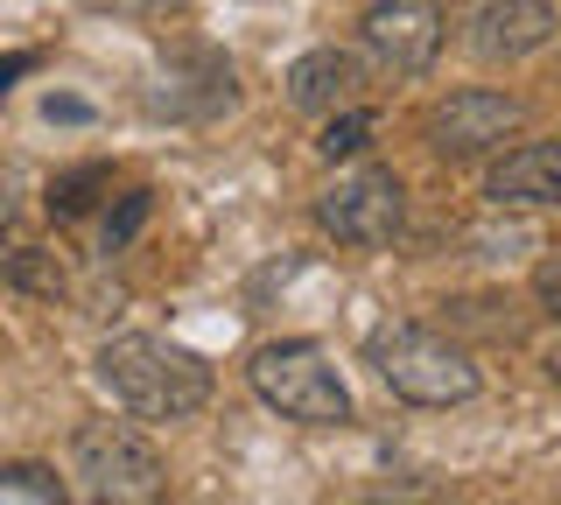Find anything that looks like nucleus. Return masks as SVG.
Masks as SVG:
<instances>
[{
  "instance_id": "nucleus-1",
  "label": "nucleus",
  "mask_w": 561,
  "mask_h": 505,
  "mask_svg": "<svg viewBox=\"0 0 561 505\" xmlns=\"http://www.w3.org/2000/svg\"><path fill=\"white\" fill-rule=\"evenodd\" d=\"M92 365H99V387L134 422H190L210 400V365L197 352H183V344H169V337H148V330L105 337Z\"/></svg>"
},
{
  "instance_id": "nucleus-2",
  "label": "nucleus",
  "mask_w": 561,
  "mask_h": 505,
  "mask_svg": "<svg viewBox=\"0 0 561 505\" xmlns=\"http://www.w3.org/2000/svg\"><path fill=\"white\" fill-rule=\"evenodd\" d=\"M365 365L414 408H456V400L478 393V365L470 352H456L443 330L428 323H379L365 337Z\"/></svg>"
},
{
  "instance_id": "nucleus-3",
  "label": "nucleus",
  "mask_w": 561,
  "mask_h": 505,
  "mask_svg": "<svg viewBox=\"0 0 561 505\" xmlns=\"http://www.w3.org/2000/svg\"><path fill=\"white\" fill-rule=\"evenodd\" d=\"M70 478H78L84 498H99V505H148V498H162L169 470H162V449H154L140 428L84 422L70 435Z\"/></svg>"
},
{
  "instance_id": "nucleus-4",
  "label": "nucleus",
  "mask_w": 561,
  "mask_h": 505,
  "mask_svg": "<svg viewBox=\"0 0 561 505\" xmlns=\"http://www.w3.org/2000/svg\"><path fill=\"white\" fill-rule=\"evenodd\" d=\"M253 393L267 400V408H280L288 422H309V428L351 422V387L337 379V365L302 337L267 344V352L253 358Z\"/></svg>"
},
{
  "instance_id": "nucleus-5",
  "label": "nucleus",
  "mask_w": 561,
  "mask_h": 505,
  "mask_svg": "<svg viewBox=\"0 0 561 505\" xmlns=\"http://www.w3.org/2000/svg\"><path fill=\"white\" fill-rule=\"evenodd\" d=\"M400 218H408V190H400V176L379 169V162L351 169V176H337L323 197H316V225H323L337 246H393Z\"/></svg>"
},
{
  "instance_id": "nucleus-6",
  "label": "nucleus",
  "mask_w": 561,
  "mask_h": 505,
  "mask_svg": "<svg viewBox=\"0 0 561 505\" xmlns=\"http://www.w3.org/2000/svg\"><path fill=\"white\" fill-rule=\"evenodd\" d=\"M519 127H526V106L513 92L470 84V92H449L443 106L428 113V148L443 154V162H478V154H499Z\"/></svg>"
},
{
  "instance_id": "nucleus-7",
  "label": "nucleus",
  "mask_w": 561,
  "mask_h": 505,
  "mask_svg": "<svg viewBox=\"0 0 561 505\" xmlns=\"http://www.w3.org/2000/svg\"><path fill=\"white\" fill-rule=\"evenodd\" d=\"M358 36L386 78H421L443 49V8L435 0H379Z\"/></svg>"
},
{
  "instance_id": "nucleus-8",
  "label": "nucleus",
  "mask_w": 561,
  "mask_h": 505,
  "mask_svg": "<svg viewBox=\"0 0 561 505\" xmlns=\"http://www.w3.org/2000/svg\"><path fill=\"white\" fill-rule=\"evenodd\" d=\"M232 64L218 57V49H183V57H169V71H154L148 84V113L154 119H210L232 106Z\"/></svg>"
},
{
  "instance_id": "nucleus-9",
  "label": "nucleus",
  "mask_w": 561,
  "mask_h": 505,
  "mask_svg": "<svg viewBox=\"0 0 561 505\" xmlns=\"http://www.w3.org/2000/svg\"><path fill=\"white\" fill-rule=\"evenodd\" d=\"M548 43H554L548 0H478V14H470V57L484 64H519Z\"/></svg>"
},
{
  "instance_id": "nucleus-10",
  "label": "nucleus",
  "mask_w": 561,
  "mask_h": 505,
  "mask_svg": "<svg viewBox=\"0 0 561 505\" xmlns=\"http://www.w3.org/2000/svg\"><path fill=\"white\" fill-rule=\"evenodd\" d=\"M365 92V64L351 49H309L295 57L288 71V106L295 113H337V106H358Z\"/></svg>"
},
{
  "instance_id": "nucleus-11",
  "label": "nucleus",
  "mask_w": 561,
  "mask_h": 505,
  "mask_svg": "<svg viewBox=\"0 0 561 505\" xmlns=\"http://www.w3.org/2000/svg\"><path fill=\"white\" fill-rule=\"evenodd\" d=\"M484 197L491 204H534V211L561 204V141H526L513 154H499Z\"/></svg>"
},
{
  "instance_id": "nucleus-12",
  "label": "nucleus",
  "mask_w": 561,
  "mask_h": 505,
  "mask_svg": "<svg viewBox=\"0 0 561 505\" xmlns=\"http://www.w3.org/2000/svg\"><path fill=\"white\" fill-rule=\"evenodd\" d=\"M0 274H8L14 288L28 295H64V267L49 246H35V239H14V246H0Z\"/></svg>"
},
{
  "instance_id": "nucleus-13",
  "label": "nucleus",
  "mask_w": 561,
  "mask_h": 505,
  "mask_svg": "<svg viewBox=\"0 0 561 505\" xmlns=\"http://www.w3.org/2000/svg\"><path fill=\"white\" fill-rule=\"evenodd\" d=\"M99 190H113V169H105V162H78V169H64V176L49 183V211H57V218H84L99 204Z\"/></svg>"
},
{
  "instance_id": "nucleus-14",
  "label": "nucleus",
  "mask_w": 561,
  "mask_h": 505,
  "mask_svg": "<svg viewBox=\"0 0 561 505\" xmlns=\"http://www.w3.org/2000/svg\"><path fill=\"white\" fill-rule=\"evenodd\" d=\"M365 141H373V113L337 106V113H330V127L316 134V154H323V162H344V154H358Z\"/></svg>"
},
{
  "instance_id": "nucleus-15",
  "label": "nucleus",
  "mask_w": 561,
  "mask_h": 505,
  "mask_svg": "<svg viewBox=\"0 0 561 505\" xmlns=\"http://www.w3.org/2000/svg\"><path fill=\"white\" fill-rule=\"evenodd\" d=\"M0 498H35V505H64V478L49 463H0Z\"/></svg>"
},
{
  "instance_id": "nucleus-16",
  "label": "nucleus",
  "mask_w": 561,
  "mask_h": 505,
  "mask_svg": "<svg viewBox=\"0 0 561 505\" xmlns=\"http://www.w3.org/2000/svg\"><path fill=\"white\" fill-rule=\"evenodd\" d=\"M92 14H105V22H169V14H183L190 0H84Z\"/></svg>"
},
{
  "instance_id": "nucleus-17",
  "label": "nucleus",
  "mask_w": 561,
  "mask_h": 505,
  "mask_svg": "<svg viewBox=\"0 0 561 505\" xmlns=\"http://www.w3.org/2000/svg\"><path fill=\"white\" fill-rule=\"evenodd\" d=\"M140 225H148V190H127V197H119V211L105 218V253H119Z\"/></svg>"
},
{
  "instance_id": "nucleus-18",
  "label": "nucleus",
  "mask_w": 561,
  "mask_h": 505,
  "mask_svg": "<svg viewBox=\"0 0 561 505\" xmlns=\"http://www.w3.org/2000/svg\"><path fill=\"white\" fill-rule=\"evenodd\" d=\"M534 295H540V309L561 323V253H548V260L534 267Z\"/></svg>"
},
{
  "instance_id": "nucleus-19",
  "label": "nucleus",
  "mask_w": 561,
  "mask_h": 505,
  "mask_svg": "<svg viewBox=\"0 0 561 505\" xmlns=\"http://www.w3.org/2000/svg\"><path fill=\"white\" fill-rule=\"evenodd\" d=\"M49 119H64V127H84V119H92V106H84V99H57L49 92V106H43Z\"/></svg>"
},
{
  "instance_id": "nucleus-20",
  "label": "nucleus",
  "mask_w": 561,
  "mask_h": 505,
  "mask_svg": "<svg viewBox=\"0 0 561 505\" xmlns=\"http://www.w3.org/2000/svg\"><path fill=\"white\" fill-rule=\"evenodd\" d=\"M22 71H35V49H14V57H0V99L14 92V78Z\"/></svg>"
},
{
  "instance_id": "nucleus-21",
  "label": "nucleus",
  "mask_w": 561,
  "mask_h": 505,
  "mask_svg": "<svg viewBox=\"0 0 561 505\" xmlns=\"http://www.w3.org/2000/svg\"><path fill=\"white\" fill-rule=\"evenodd\" d=\"M14 190H22V176H14V169L0 162V232H8V225H14Z\"/></svg>"
},
{
  "instance_id": "nucleus-22",
  "label": "nucleus",
  "mask_w": 561,
  "mask_h": 505,
  "mask_svg": "<svg viewBox=\"0 0 561 505\" xmlns=\"http://www.w3.org/2000/svg\"><path fill=\"white\" fill-rule=\"evenodd\" d=\"M548 372H554V379H561V337H554V344H548Z\"/></svg>"
}]
</instances>
